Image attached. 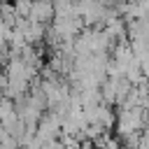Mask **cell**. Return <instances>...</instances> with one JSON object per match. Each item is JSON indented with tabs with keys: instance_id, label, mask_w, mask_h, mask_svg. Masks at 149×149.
Masks as SVG:
<instances>
[{
	"instance_id": "cell-1",
	"label": "cell",
	"mask_w": 149,
	"mask_h": 149,
	"mask_svg": "<svg viewBox=\"0 0 149 149\" xmlns=\"http://www.w3.org/2000/svg\"><path fill=\"white\" fill-rule=\"evenodd\" d=\"M149 121L147 109L142 107H121L116 114V130H119V140H128L130 135H137Z\"/></svg>"
},
{
	"instance_id": "cell-2",
	"label": "cell",
	"mask_w": 149,
	"mask_h": 149,
	"mask_svg": "<svg viewBox=\"0 0 149 149\" xmlns=\"http://www.w3.org/2000/svg\"><path fill=\"white\" fill-rule=\"evenodd\" d=\"M58 135H61V116L49 109L47 114H42V119H40V123H37V128H35V137H37V140L42 142V147H44V144H49V142H56Z\"/></svg>"
},
{
	"instance_id": "cell-3",
	"label": "cell",
	"mask_w": 149,
	"mask_h": 149,
	"mask_svg": "<svg viewBox=\"0 0 149 149\" xmlns=\"http://www.w3.org/2000/svg\"><path fill=\"white\" fill-rule=\"evenodd\" d=\"M54 16H56V9H54V2L51 0H33L28 21L49 26V23H54Z\"/></svg>"
},
{
	"instance_id": "cell-4",
	"label": "cell",
	"mask_w": 149,
	"mask_h": 149,
	"mask_svg": "<svg viewBox=\"0 0 149 149\" xmlns=\"http://www.w3.org/2000/svg\"><path fill=\"white\" fill-rule=\"evenodd\" d=\"M12 7H14V12H16V16H19V19H28V16H30L33 0H14V2H12Z\"/></svg>"
},
{
	"instance_id": "cell-5",
	"label": "cell",
	"mask_w": 149,
	"mask_h": 149,
	"mask_svg": "<svg viewBox=\"0 0 149 149\" xmlns=\"http://www.w3.org/2000/svg\"><path fill=\"white\" fill-rule=\"evenodd\" d=\"M61 2H70V5H79V0H61Z\"/></svg>"
}]
</instances>
